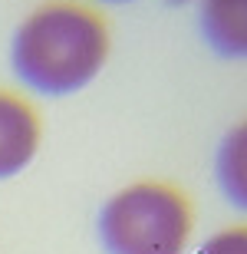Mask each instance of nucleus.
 I'll return each instance as SVG.
<instances>
[{"instance_id":"20e7f679","label":"nucleus","mask_w":247,"mask_h":254,"mask_svg":"<svg viewBox=\"0 0 247 254\" xmlns=\"http://www.w3.org/2000/svg\"><path fill=\"white\" fill-rule=\"evenodd\" d=\"M201 30L214 53L234 60L247 57V0H204Z\"/></svg>"},{"instance_id":"f03ea898","label":"nucleus","mask_w":247,"mask_h":254,"mask_svg":"<svg viewBox=\"0 0 247 254\" xmlns=\"http://www.w3.org/2000/svg\"><path fill=\"white\" fill-rule=\"evenodd\" d=\"M188 231V201L152 182L119 191L99 215V238L109 254H181Z\"/></svg>"},{"instance_id":"0eeeda50","label":"nucleus","mask_w":247,"mask_h":254,"mask_svg":"<svg viewBox=\"0 0 247 254\" xmlns=\"http://www.w3.org/2000/svg\"><path fill=\"white\" fill-rule=\"evenodd\" d=\"M109 3H125V0H109Z\"/></svg>"},{"instance_id":"423d86ee","label":"nucleus","mask_w":247,"mask_h":254,"mask_svg":"<svg viewBox=\"0 0 247 254\" xmlns=\"http://www.w3.org/2000/svg\"><path fill=\"white\" fill-rule=\"evenodd\" d=\"M195 254H247V228H228L211 235Z\"/></svg>"},{"instance_id":"7ed1b4c3","label":"nucleus","mask_w":247,"mask_h":254,"mask_svg":"<svg viewBox=\"0 0 247 254\" xmlns=\"http://www.w3.org/2000/svg\"><path fill=\"white\" fill-rule=\"evenodd\" d=\"M40 126L37 116L17 96L0 93V179L17 175L37 152Z\"/></svg>"},{"instance_id":"39448f33","label":"nucleus","mask_w":247,"mask_h":254,"mask_svg":"<svg viewBox=\"0 0 247 254\" xmlns=\"http://www.w3.org/2000/svg\"><path fill=\"white\" fill-rule=\"evenodd\" d=\"M214 172H218V185L228 195V201L247 211V123L234 126L221 139Z\"/></svg>"},{"instance_id":"f257e3e1","label":"nucleus","mask_w":247,"mask_h":254,"mask_svg":"<svg viewBox=\"0 0 247 254\" xmlns=\"http://www.w3.org/2000/svg\"><path fill=\"white\" fill-rule=\"evenodd\" d=\"M109 53V33L93 10L49 3L13 37V69L43 96H69L93 83Z\"/></svg>"}]
</instances>
